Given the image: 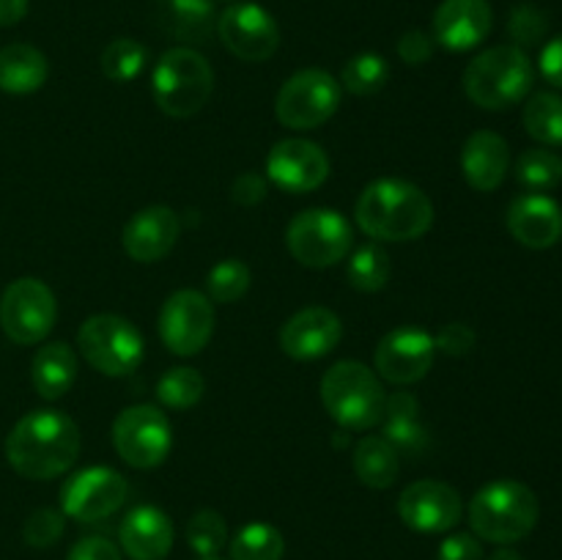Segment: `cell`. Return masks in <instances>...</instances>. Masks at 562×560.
Masks as SVG:
<instances>
[{"label":"cell","instance_id":"7bdbcfd3","mask_svg":"<svg viewBox=\"0 0 562 560\" xmlns=\"http://www.w3.org/2000/svg\"><path fill=\"white\" fill-rule=\"evenodd\" d=\"M66 560H124L121 558V549L113 541H108L104 536H88L71 547L69 558Z\"/></svg>","mask_w":562,"mask_h":560},{"label":"cell","instance_id":"c3c4849f","mask_svg":"<svg viewBox=\"0 0 562 560\" xmlns=\"http://www.w3.org/2000/svg\"><path fill=\"white\" fill-rule=\"evenodd\" d=\"M201 560H220V558H201Z\"/></svg>","mask_w":562,"mask_h":560},{"label":"cell","instance_id":"4316f807","mask_svg":"<svg viewBox=\"0 0 562 560\" xmlns=\"http://www.w3.org/2000/svg\"><path fill=\"white\" fill-rule=\"evenodd\" d=\"M47 58L33 44H5L0 49V91L33 93L47 82Z\"/></svg>","mask_w":562,"mask_h":560},{"label":"cell","instance_id":"8992f818","mask_svg":"<svg viewBox=\"0 0 562 560\" xmlns=\"http://www.w3.org/2000/svg\"><path fill=\"white\" fill-rule=\"evenodd\" d=\"M154 102L170 119L201 113L214 93V71L201 53L190 47L168 49L151 75Z\"/></svg>","mask_w":562,"mask_h":560},{"label":"cell","instance_id":"b9f144b4","mask_svg":"<svg viewBox=\"0 0 562 560\" xmlns=\"http://www.w3.org/2000/svg\"><path fill=\"white\" fill-rule=\"evenodd\" d=\"M437 560H483V547L472 533H453L439 544Z\"/></svg>","mask_w":562,"mask_h":560},{"label":"cell","instance_id":"ab89813d","mask_svg":"<svg viewBox=\"0 0 562 560\" xmlns=\"http://www.w3.org/2000/svg\"><path fill=\"white\" fill-rule=\"evenodd\" d=\"M434 346L437 351L448 357H464L470 355L472 346H475V329L464 322H453L445 324L437 335H434Z\"/></svg>","mask_w":562,"mask_h":560},{"label":"cell","instance_id":"484cf974","mask_svg":"<svg viewBox=\"0 0 562 560\" xmlns=\"http://www.w3.org/2000/svg\"><path fill=\"white\" fill-rule=\"evenodd\" d=\"M31 382L36 393L47 401L64 399L77 382V351L64 340L42 346L33 357Z\"/></svg>","mask_w":562,"mask_h":560},{"label":"cell","instance_id":"6da1fadb","mask_svg":"<svg viewBox=\"0 0 562 560\" xmlns=\"http://www.w3.org/2000/svg\"><path fill=\"white\" fill-rule=\"evenodd\" d=\"M80 448V428L58 410L27 412L5 437V459L27 481H49L69 472Z\"/></svg>","mask_w":562,"mask_h":560},{"label":"cell","instance_id":"e575fe53","mask_svg":"<svg viewBox=\"0 0 562 560\" xmlns=\"http://www.w3.org/2000/svg\"><path fill=\"white\" fill-rule=\"evenodd\" d=\"M250 267L239 258H225V261L214 264L206 275V291L212 302H223V305H231V302H239L241 296L250 289Z\"/></svg>","mask_w":562,"mask_h":560},{"label":"cell","instance_id":"5b68a950","mask_svg":"<svg viewBox=\"0 0 562 560\" xmlns=\"http://www.w3.org/2000/svg\"><path fill=\"white\" fill-rule=\"evenodd\" d=\"M322 401L340 428L368 432L382 423L387 393L376 373L360 360H340L324 373Z\"/></svg>","mask_w":562,"mask_h":560},{"label":"cell","instance_id":"ffe728a7","mask_svg":"<svg viewBox=\"0 0 562 560\" xmlns=\"http://www.w3.org/2000/svg\"><path fill=\"white\" fill-rule=\"evenodd\" d=\"M181 234L179 214L170 206H146L124 225V250L132 261L154 264L168 256Z\"/></svg>","mask_w":562,"mask_h":560},{"label":"cell","instance_id":"1f68e13d","mask_svg":"<svg viewBox=\"0 0 562 560\" xmlns=\"http://www.w3.org/2000/svg\"><path fill=\"white\" fill-rule=\"evenodd\" d=\"M390 82V64L379 53H360L346 60L340 71V88L355 97H373Z\"/></svg>","mask_w":562,"mask_h":560},{"label":"cell","instance_id":"44dd1931","mask_svg":"<svg viewBox=\"0 0 562 560\" xmlns=\"http://www.w3.org/2000/svg\"><path fill=\"white\" fill-rule=\"evenodd\" d=\"M508 231L530 250H547L562 239V206L543 192H527L508 206Z\"/></svg>","mask_w":562,"mask_h":560},{"label":"cell","instance_id":"ac0fdd59","mask_svg":"<svg viewBox=\"0 0 562 560\" xmlns=\"http://www.w3.org/2000/svg\"><path fill=\"white\" fill-rule=\"evenodd\" d=\"M344 338V324L338 313L324 305H311L296 311L280 329V349L291 360H318L329 355Z\"/></svg>","mask_w":562,"mask_h":560},{"label":"cell","instance_id":"d590c367","mask_svg":"<svg viewBox=\"0 0 562 560\" xmlns=\"http://www.w3.org/2000/svg\"><path fill=\"white\" fill-rule=\"evenodd\" d=\"M148 49L135 38H113L102 53V71L113 82H130L146 69Z\"/></svg>","mask_w":562,"mask_h":560},{"label":"cell","instance_id":"9a60e30c","mask_svg":"<svg viewBox=\"0 0 562 560\" xmlns=\"http://www.w3.org/2000/svg\"><path fill=\"white\" fill-rule=\"evenodd\" d=\"M434 355H437V346H434V335L426 333L423 327H395L379 340L376 362L379 377L387 379L393 384H415L431 371Z\"/></svg>","mask_w":562,"mask_h":560},{"label":"cell","instance_id":"ee69618b","mask_svg":"<svg viewBox=\"0 0 562 560\" xmlns=\"http://www.w3.org/2000/svg\"><path fill=\"white\" fill-rule=\"evenodd\" d=\"M267 192H269V181L263 179L261 173H256V170H247V173L236 176L234 201L239 203V206H258V203L267 198Z\"/></svg>","mask_w":562,"mask_h":560},{"label":"cell","instance_id":"e0dca14e","mask_svg":"<svg viewBox=\"0 0 562 560\" xmlns=\"http://www.w3.org/2000/svg\"><path fill=\"white\" fill-rule=\"evenodd\" d=\"M461 494L450 483L415 481L401 492L398 516L417 533H448L461 519Z\"/></svg>","mask_w":562,"mask_h":560},{"label":"cell","instance_id":"f35d334b","mask_svg":"<svg viewBox=\"0 0 562 560\" xmlns=\"http://www.w3.org/2000/svg\"><path fill=\"white\" fill-rule=\"evenodd\" d=\"M547 14L536 5L525 3L516 5L514 14L508 20V33L514 36L516 47H530V44H538L543 36H547Z\"/></svg>","mask_w":562,"mask_h":560},{"label":"cell","instance_id":"603a6c76","mask_svg":"<svg viewBox=\"0 0 562 560\" xmlns=\"http://www.w3.org/2000/svg\"><path fill=\"white\" fill-rule=\"evenodd\" d=\"M510 168V148L503 135L492 130L472 132L461 148V170L472 190L492 192L505 181Z\"/></svg>","mask_w":562,"mask_h":560},{"label":"cell","instance_id":"277c9868","mask_svg":"<svg viewBox=\"0 0 562 560\" xmlns=\"http://www.w3.org/2000/svg\"><path fill=\"white\" fill-rule=\"evenodd\" d=\"M536 69L516 44L483 49L464 71V91L483 110H508L530 97Z\"/></svg>","mask_w":562,"mask_h":560},{"label":"cell","instance_id":"5bb4252c","mask_svg":"<svg viewBox=\"0 0 562 560\" xmlns=\"http://www.w3.org/2000/svg\"><path fill=\"white\" fill-rule=\"evenodd\" d=\"M217 33L228 53L241 60H250V64L269 60L280 47L278 22L258 3L228 5L217 16Z\"/></svg>","mask_w":562,"mask_h":560},{"label":"cell","instance_id":"74e56055","mask_svg":"<svg viewBox=\"0 0 562 560\" xmlns=\"http://www.w3.org/2000/svg\"><path fill=\"white\" fill-rule=\"evenodd\" d=\"M27 547H53L60 536H64V511L55 508H36L27 516L25 527H22Z\"/></svg>","mask_w":562,"mask_h":560},{"label":"cell","instance_id":"7a4b0ae2","mask_svg":"<svg viewBox=\"0 0 562 560\" xmlns=\"http://www.w3.org/2000/svg\"><path fill=\"white\" fill-rule=\"evenodd\" d=\"M355 217L373 239L409 242L420 239L434 225V203L412 181L376 179L357 198Z\"/></svg>","mask_w":562,"mask_h":560},{"label":"cell","instance_id":"f6af8a7d","mask_svg":"<svg viewBox=\"0 0 562 560\" xmlns=\"http://www.w3.org/2000/svg\"><path fill=\"white\" fill-rule=\"evenodd\" d=\"M541 75L547 77L552 86L562 88V36L552 38L541 53Z\"/></svg>","mask_w":562,"mask_h":560},{"label":"cell","instance_id":"836d02e7","mask_svg":"<svg viewBox=\"0 0 562 560\" xmlns=\"http://www.w3.org/2000/svg\"><path fill=\"white\" fill-rule=\"evenodd\" d=\"M516 181L530 192H547L562 181V159L549 148H530L516 163Z\"/></svg>","mask_w":562,"mask_h":560},{"label":"cell","instance_id":"7c38bea8","mask_svg":"<svg viewBox=\"0 0 562 560\" xmlns=\"http://www.w3.org/2000/svg\"><path fill=\"white\" fill-rule=\"evenodd\" d=\"M214 324L217 318L212 300L195 289H181L165 300L159 313V338L173 355L192 357L206 349Z\"/></svg>","mask_w":562,"mask_h":560},{"label":"cell","instance_id":"d4e9b609","mask_svg":"<svg viewBox=\"0 0 562 560\" xmlns=\"http://www.w3.org/2000/svg\"><path fill=\"white\" fill-rule=\"evenodd\" d=\"M159 27L181 42L201 44L217 27L214 0H154Z\"/></svg>","mask_w":562,"mask_h":560},{"label":"cell","instance_id":"7dc6e473","mask_svg":"<svg viewBox=\"0 0 562 560\" xmlns=\"http://www.w3.org/2000/svg\"><path fill=\"white\" fill-rule=\"evenodd\" d=\"M488 560H525V558H521V555H519V552H516V549H508V547H499V549H497V552H494V555H492V558H488Z\"/></svg>","mask_w":562,"mask_h":560},{"label":"cell","instance_id":"7402d4cb","mask_svg":"<svg viewBox=\"0 0 562 560\" xmlns=\"http://www.w3.org/2000/svg\"><path fill=\"white\" fill-rule=\"evenodd\" d=\"M119 541L126 558L165 560L173 547V522L157 505H137L121 522Z\"/></svg>","mask_w":562,"mask_h":560},{"label":"cell","instance_id":"8fae6325","mask_svg":"<svg viewBox=\"0 0 562 560\" xmlns=\"http://www.w3.org/2000/svg\"><path fill=\"white\" fill-rule=\"evenodd\" d=\"M58 318V302L47 283L38 278H20L3 291L0 327L14 344L31 346L47 338Z\"/></svg>","mask_w":562,"mask_h":560},{"label":"cell","instance_id":"2e32d148","mask_svg":"<svg viewBox=\"0 0 562 560\" xmlns=\"http://www.w3.org/2000/svg\"><path fill=\"white\" fill-rule=\"evenodd\" d=\"M267 176L274 187L291 195L313 192L327 181L329 157L318 143L285 137L274 143L267 157Z\"/></svg>","mask_w":562,"mask_h":560},{"label":"cell","instance_id":"60d3db41","mask_svg":"<svg viewBox=\"0 0 562 560\" xmlns=\"http://www.w3.org/2000/svg\"><path fill=\"white\" fill-rule=\"evenodd\" d=\"M434 36L426 31H406L404 36L398 38V55L404 64L409 66H423L426 60H431L434 55Z\"/></svg>","mask_w":562,"mask_h":560},{"label":"cell","instance_id":"52a82bcc","mask_svg":"<svg viewBox=\"0 0 562 560\" xmlns=\"http://www.w3.org/2000/svg\"><path fill=\"white\" fill-rule=\"evenodd\" d=\"M77 349L104 377H126L143 362V335L130 318L97 313L77 329Z\"/></svg>","mask_w":562,"mask_h":560},{"label":"cell","instance_id":"8d00e7d4","mask_svg":"<svg viewBox=\"0 0 562 560\" xmlns=\"http://www.w3.org/2000/svg\"><path fill=\"white\" fill-rule=\"evenodd\" d=\"M187 544L198 558H217L220 549L228 544V525L223 514L212 508L198 511L187 525Z\"/></svg>","mask_w":562,"mask_h":560},{"label":"cell","instance_id":"cb8c5ba5","mask_svg":"<svg viewBox=\"0 0 562 560\" xmlns=\"http://www.w3.org/2000/svg\"><path fill=\"white\" fill-rule=\"evenodd\" d=\"M382 437L398 456H423L428 448V432L420 423V404L412 393H393L384 404Z\"/></svg>","mask_w":562,"mask_h":560},{"label":"cell","instance_id":"bcb514c9","mask_svg":"<svg viewBox=\"0 0 562 560\" xmlns=\"http://www.w3.org/2000/svg\"><path fill=\"white\" fill-rule=\"evenodd\" d=\"M27 14V0H0V25H16Z\"/></svg>","mask_w":562,"mask_h":560},{"label":"cell","instance_id":"30bf717a","mask_svg":"<svg viewBox=\"0 0 562 560\" xmlns=\"http://www.w3.org/2000/svg\"><path fill=\"white\" fill-rule=\"evenodd\" d=\"M115 453L135 470H154L173 448L168 415L154 404L126 406L113 423Z\"/></svg>","mask_w":562,"mask_h":560},{"label":"cell","instance_id":"83f0119b","mask_svg":"<svg viewBox=\"0 0 562 560\" xmlns=\"http://www.w3.org/2000/svg\"><path fill=\"white\" fill-rule=\"evenodd\" d=\"M351 464H355V475L360 478L362 486L390 489L398 481L401 456L395 453V448L387 439L376 437V434H368V437H362L355 445Z\"/></svg>","mask_w":562,"mask_h":560},{"label":"cell","instance_id":"4dcf8cb0","mask_svg":"<svg viewBox=\"0 0 562 560\" xmlns=\"http://www.w3.org/2000/svg\"><path fill=\"white\" fill-rule=\"evenodd\" d=\"M283 552V533L269 522H250L231 541V560H280Z\"/></svg>","mask_w":562,"mask_h":560},{"label":"cell","instance_id":"9c48e42d","mask_svg":"<svg viewBox=\"0 0 562 560\" xmlns=\"http://www.w3.org/2000/svg\"><path fill=\"white\" fill-rule=\"evenodd\" d=\"M344 88L329 71L302 69L283 82L274 99V115L289 130H316L340 108Z\"/></svg>","mask_w":562,"mask_h":560},{"label":"cell","instance_id":"f546056e","mask_svg":"<svg viewBox=\"0 0 562 560\" xmlns=\"http://www.w3.org/2000/svg\"><path fill=\"white\" fill-rule=\"evenodd\" d=\"M390 272H393L390 256L379 245L357 247L346 264V280H349L351 289L362 291V294L382 291L387 285Z\"/></svg>","mask_w":562,"mask_h":560},{"label":"cell","instance_id":"3957f363","mask_svg":"<svg viewBox=\"0 0 562 560\" xmlns=\"http://www.w3.org/2000/svg\"><path fill=\"white\" fill-rule=\"evenodd\" d=\"M541 516L536 492L527 483L503 478L475 492L470 503V527L492 544H516L530 536Z\"/></svg>","mask_w":562,"mask_h":560},{"label":"cell","instance_id":"ba28073f","mask_svg":"<svg viewBox=\"0 0 562 560\" xmlns=\"http://www.w3.org/2000/svg\"><path fill=\"white\" fill-rule=\"evenodd\" d=\"M355 242L351 223L335 209H305L296 214L285 231L291 256L311 269L335 267L344 261Z\"/></svg>","mask_w":562,"mask_h":560},{"label":"cell","instance_id":"d6a6232c","mask_svg":"<svg viewBox=\"0 0 562 560\" xmlns=\"http://www.w3.org/2000/svg\"><path fill=\"white\" fill-rule=\"evenodd\" d=\"M203 390H206V382L195 368L176 366L165 371L157 382V399L168 410H190L203 399Z\"/></svg>","mask_w":562,"mask_h":560},{"label":"cell","instance_id":"f1b7e54d","mask_svg":"<svg viewBox=\"0 0 562 560\" xmlns=\"http://www.w3.org/2000/svg\"><path fill=\"white\" fill-rule=\"evenodd\" d=\"M525 130L541 146H562V97L552 91L532 93L525 104Z\"/></svg>","mask_w":562,"mask_h":560},{"label":"cell","instance_id":"d6986e66","mask_svg":"<svg viewBox=\"0 0 562 560\" xmlns=\"http://www.w3.org/2000/svg\"><path fill=\"white\" fill-rule=\"evenodd\" d=\"M494 25L488 0H442L434 11V42L450 53H467L486 42Z\"/></svg>","mask_w":562,"mask_h":560},{"label":"cell","instance_id":"4fadbf2b","mask_svg":"<svg viewBox=\"0 0 562 560\" xmlns=\"http://www.w3.org/2000/svg\"><path fill=\"white\" fill-rule=\"evenodd\" d=\"M126 494L130 486L113 467H86L66 478L60 489V511L77 522H99L113 516L126 503Z\"/></svg>","mask_w":562,"mask_h":560}]
</instances>
